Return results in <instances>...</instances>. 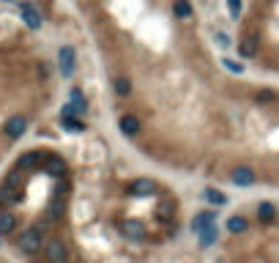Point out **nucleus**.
<instances>
[{
	"label": "nucleus",
	"instance_id": "1",
	"mask_svg": "<svg viewBox=\"0 0 279 263\" xmlns=\"http://www.w3.org/2000/svg\"><path fill=\"white\" fill-rule=\"evenodd\" d=\"M55 99V66L25 33L0 36V165Z\"/></svg>",
	"mask_w": 279,
	"mask_h": 263
},
{
	"label": "nucleus",
	"instance_id": "2",
	"mask_svg": "<svg viewBox=\"0 0 279 263\" xmlns=\"http://www.w3.org/2000/svg\"><path fill=\"white\" fill-rule=\"evenodd\" d=\"M238 50L260 69L279 74V0H252L241 22Z\"/></svg>",
	"mask_w": 279,
	"mask_h": 263
}]
</instances>
